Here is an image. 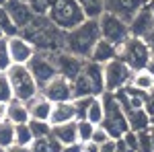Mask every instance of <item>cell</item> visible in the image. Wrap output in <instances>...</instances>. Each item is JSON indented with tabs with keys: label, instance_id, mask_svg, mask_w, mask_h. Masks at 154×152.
<instances>
[{
	"label": "cell",
	"instance_id": "1",
	"mask_svg": "<svg viewBox=\"0 0 154 152\" xmlns=\"http://www.w3.org/2000/svg\"><path fill=\"white\" fill-rule=\"evenodd\" d=\"M25 39H29L37 51L43 54H58L64 49V35L66 31L58 29L48 17H35L33 23L21 31Z\"/></svg>",
	"mask_w": 154,
	"mask_h": 152
},
{
	"label": "cell",
	"instance_id": "2",
	"mask_svg": "<svg viewBox=\"0 0 154 152\" xmlns=\"http://www.w3.org/2000/svg\"><path fill=\"white\" fill-rule=\"evenodd\" d=\"M99 39H101L99 21L86 19L78 27L66 31V35H64V51H68V54H72V56H76L80 60H88L91 51H93V47L97 45Z\"/></svg>",
	"mask_w": 154,
	"mask_h": 152
},
{
	"label": "cell",
	"instance_id": "3",
	"mask_svg": "<svg viewBox=\"0 0 154 152\" xmlns=\"http://www.w3.org/2000/svg\"><path fill=\"white\" fill-rule=\"evenodd\" d=\"M48 19L62 31H70L86 21L82 8L78 6L76 0H51Z\"/></svg>",
	"mask_w": 154,
	"mask_h": 152
},
{
	"label": "cell",
	"instance_id": "4",
	"mask_svg": "<svg viewBox=\"0 0 154 152\" xmlns=\"http://www.w3.org/2000/svg\"><path fill=\"white\" fill-rule=\"evenodd\" d=\"M101 99H103V107H105V117H103L101 126L107 129V134L113 140H119L125 132H130L125 111H123V107L119 105V101L115 99L113 93H103Z\"/></svg>",
	"mask_w": 154,
	"mask_h": 152
},
{
	"label": "cell",
	"instance_id": "5",
	"mask_svg": "<svg viewBox=\"0 0 154 152\" xmlns=\"http://www.w3.org/2000/svg\"><path fill=\"white\" fill-rule=\"evenodd\" d=\"M6 78L11 82L12 88V99L19 101H31L35 95H39V86H37L33 74L29 72L27 64H12L6 70Z\"/></svg>",
	"mask_w": 154,
	"mask_h": 152
},
{
	"label": "cell",
	"instance_id": "6",
	"mask_svg": "<svg viewBox=\"0 0 154 152\" xmlns=\"http://www.w3.org/2000/svg\"><path fill=\"white\" fill-rule=\"evenodd\" d=\"M150 56H152V49L146 43V39L130 35L121 45H119V56L117 58H121L131 70L136 72V70H144V68L148 66Z\"/></svg>",
	"mask_w": 154,
	"mask_h": 152
},
{
	"label": "cell",
	"instance_id": "7",
	"mask_svg": "<svg viewBox=\"0 0 154 152\" xmlns=\"http://www.w3.org/2000/svg\"><path fill=\"white\" fill-rule=\"evenodd\" d=\"M103 74H105V93H117L131 82L134 70L121 58H115L103 66Z\"/></svg>",
	"mask_w": 154,
	"mask_h": 152
},
{
	"label": "cell",
	"instance_id": "8",
	"mask_svg": "<svg viewBox=\"0 0 154 152\" xmlns=\"http://www.w3.org/2000/svg\"><path fill=\"white\" fill-rule=\"evenodd\" d=\"M99 31H101V37L111 41L113 45H121L128 37H130V23H125L123 19H119L111 12H103L99 19Z\"/></svg>",
	"mask_w": 154,
	"mask_h": 152
},
{
	"label": "cell",
	"instance_id": "9",
	"mask_svg": "<svg viewBox=\"0 0 154 152\" xmlns=\"http://www.w3.org/2000/svg\"><path fill=\"white\" fill-rule=\"evenodd\" d=\"M29 72L33 74L39 91L48 84L51 78L58 76V70H56V64H54V54H43V51H35V56L29 60L27 64Z\"/></svg>",
	"mask_w": 154,
	"mask_h": 152
},
{
	"label": "cell",
	"instance_id": "10",
	"mask_svg": "<svg viewBox=\"0 0 154 152\" xmlns=\"http://www.w3.org/2000/svg\"><path fill=\"white\" fill-rule=\"evenodd\" d=\"M84 62L86 60H80L76 58V56H72L68 51H58V54H54V64H56V70H58L60 76H64L66 80H74L84 68Z\"/></svg>",
	"mask_w": 154,
	"mask_h": 152
},
{
	"label": "cell",
	"instance_id": "11",
	"mask_svg": "<svg viewBox=\"0 0 154 152\" xmlns=\"http://www.w3.org/2000/svg\"><path fill=\"white\" fill-rule=\"evenodd\" d=\"M45 99H49L51 103H64V101H72L74 93H72V82L66 80L64 76H56L39 91Z\"/></svg>",
	"mask_w": 154,
	"mask_h": 152
},
{
	"label": "cell",
	"instance_id": "12",
	"mask_svg": "<svg viewBox=\"0 0 154 152\" xmlns=\"http://www.w3.org/2000/svg\"><path fill=\"white\" fill-rule=\"evenodd\" d=\"M146 4L148 0H105V12H111L123 19L125 23H130L138 14V11H142Z\"/></svg>",
	"mask_w": 154,
	"mask_h": 152
},
{
	"label": "cell",
	"instance_id": "13",
	"mask_svg": "<svg viewBox=\"0 0 154 152\" xmlns=\"http://www.w3.org/2000/svg\"><path fill=\"white\" fill-rule=\"evenodd\" d=\"M4 8L8 12V17L12 19V23L19 27V31H23L25 27H29L33 23V19H35V12L31 11V6L27 2H23V0H8L4 4Z\"/></svg>",
	"mask_w": 154,
	"mask_h": 152
},
{
	"label": "cell",
	"instance_id": "14",
	"mask_svg": "<svg viewBox=\"0 0 154 152\" xmlns=\"http://www.w3.org/2000/svg\"><path fill=\"white\" fill-rule=\"evenodd\" d=\"M8 51H11L12 64H29V60L35 56L37 49L23 35H14L8 39Z\"/></svg>",
	"mask_w": 154,
	"mask_h": 152
},
{
	"label": "cell",
	"instance_id": "15",
	"mask_svg": "<svg viewBox=\"0 0 154 152\" xmlns=\"http://www.w3.org/2000/svg\"><path fill=\"white\" fill-rule=\"evenodd\" d=\"M152 29H154V14L150 11V6L146 4L142 11H138V14L130 21V35L144 39Z\"/></svg>",
	"mask_w": 154,
	"mask_h": 152
},
{
	"label": "cell",
	"instance_id": "16",
	"mask_svg": "<svg viewBox=\"0 0 154 152\" xmlns=\"http://www.w3.org/2000/svg\"><path fill=\"white\" fill-rule=\"evenodd\" d=\"M82 74L86 76V80L91 82L95 97H101V95L105 93V74H103V66L101 64L86 60L84 62V68H82Z\"/></svg>",
	"mask_w": 154,
	"mask_h": 152
},
{
	"label": "cell",
	"instance_id": "17",
	"mask_svg": "<svg viewBox=\"0 0 154 152\" xmlns=\"http://www.w3.org/2000/svg\"><path fill=\"white\" fill-rule=\"evenodd\" d=\"M119 56V47L113 45L111 41H107V39H99L97 41V45L93 47V51H91V62H97V64H101V66H105L107 62H111V60H115Z\"/></svg>",
	"mask_w": 154,
	"mask_h": 152
},
{
	"label": "cell",
	"instance_id": "18",
	"mask_svg": "<svg viewBox=\"0 0 154 152\" xmlns=\"http://www.w3.org/2000/svg\"><path fill=\"white\" fill-rule=\"evenodd\" d=\"M68 121H76V107L72 101H64V103H54L51 107V115H49V123L51 126H62Z\"/></svg>",
	"mask_w": 154,
	"mask_h": 152
},
{
	"label": "cell",
	"instance_id": "19",
	"mask_svg": "<svg viewBox=\"0 0 154 152\" xmlns=\"http://www.w3.org/2000/svg\"><path fill=\"white\" fill-rule=\"evenodd\" d=\"M27 107H29L31 119L49 121V115H51V107H54V103H51L49 99H45L43 95L39 93V95H35L31 101H27Z\"/></svg>",
	"mask_w": 154,
	"mask_h": 152
},
{
	"label": "cell",
	"instance_id": "20",
	"mask_svg": "<svg viewBox=\"0 0 154 152\" xmlns=\"http://www.w3.org/2000/svg\"><path fill=\"white\" fill-rule=\"evenodd\" d=\"M125 117H128V126L131 132L140 134V132L150 129V115L146 109H130L125 111Z\"/></svg>",
	"mask_w": 154,
	"mask_h": 152
},
{
	"label": "cell",
	"instance_id": "21",
	"mask_svg": "<svg viewBox=\"0 0 154 152\" xmlns=\"http://www.w3.org/2000/svg\"><path fill=\"white\" fill-rule=\"evenodd\" d=\"M29 119H31V113H29V107L25 101H19V99L8 101V121L12 126L29 123Z\"/></svg>",
	"mask_w": 154,
	"mask_h": 152
},
{
	"label": "cell",
	"instance_id": "22",
	"mask_svg": "<svg viewBox=\"0 0 154 152\" xmlns=\"http://www.w3.org/2000/svg\"><path fill=\"white\" fill-rule=\"evenodd\" d=\"M51 136L60 140L64 146L66 144H74L78 142V129H76V121H68L62 126H51Z\"/></svg>",
	"mask_w": 154,
	"mask_h": 152
},
{
	"label": "cell",
	"instance_id": "23",
	"mask_svg": "<svg viewBox=\"0 0 154 152\" xmlns=\"http://www.w3.org/2000/svg\"><path fill=\"white\" fill-rule=\"evenodd\" d=\"M134 88H138V91H142V93H150V91H154V74H150V72L146 70H136L134 72V76H131V82H130Z\"/></svg>",
	"mask_w": 154,
	"mask_h": 152
},
{
	"label": "cell",
	"instance_id": "24",
	"mask_svg": "<svg viewBox=\"0 0 154 152\" xmlns=\"http://www.w3.org/2000/svg\"><path fill=\"white\" fill-rule=\"evenodd\" d=\"M86 19H99L105 12V0H76Z\"/></svg>",
	"mask_w": 154,
	"mask_h": 152
},
{
	"label": "cell",
	"instance_id": "25",
	"mask_svg": "<svg viewBox=\"0 0 154 152\" xmlns=\"http://www.w3.org/2000/svg\"><path fill=\"white\" fill-rule=\"evenodd\" d=\"M103 117H105V107H103V99L101 97H95L93 99V103L88 107V111H86V121H91L93 126H101L103 123Z\"/></svg>",
	"mask_w": 154,
	"mask_h": 152
},
{
	"label": "cell",
	"instance_id": "26",
	"mask_svg": "<svg viewBox=\"0 0 154 152\" xmlns=\"http://www.w3.org/2000/svg\"><path fill=\"white\" fill-rule=\"evenodd\" d=\"M14 35H21L19 27L12 23V19L8 17V12L4 6H0V37H14Z\"/></svg>",
	"mask_w": 154,
	"mask_h": 152
},
{
	"label": "cell",
	"instance_id": "27",
	"mask_svg": "<svg viewBox=\"0 0 154 152\" xmlns=\"http://www.w3.org/2000/svg\"><path fill=\"white\" fill-rule=\"evenodd\" d=\"M14 144V126L11 121H0V148H11Z\"/></svg>",
	"mask_w": 154,
	"mask_h": 152
},
{
	"label": "cell",
	"instance_id": "28",
	"mask_svg": "<svg viewBox=\"0 0 154 152\" xmlns=\"http://www.w3.org/2000/svg\"><path fill=\"white\" fill-rule=\"evenodd\" d=\"M33 140H35V138H33V134H31L29 123H19V126H14V144H19V146H31Z\"/></svg>",
	"mask_w": 154,
	"mask_h": 152
},
{
	"label": "cell",
	"instance_id": "29",
	"mask_svg": "<svg viewBox=\"0 0 154 152\" xmlns=\"http://www.w3.org/2000/svg\"><path fill=\"white\" fill-rule=\"evenodd\" d=\"M29 128L33 138H49L51 136V123L49 121H39V119H29Z\"/></svg>",
	"mask_w": 154,
	"mask_h": 152
},
{
	"label": "cell",
	"instance_id": "30",
	"mask_svg": "<svg viewBox=\"0 0 154 152\" xmlns=\"http://www.w3.org/2000/svg\"><path fill=\"white\" fill-rule=\"evenodd\" d=\"M12 66L11 51H8V37H0V74L8 70Z\"/></svg>",
	"mask_w": 154,
	"mask_h": 152
},
{
	"label": "cell",
	"instance_id": "31",
	"mask_svg": "<svg viewBox=\"0 0 154 152\" xmlns=\"http://www.w3.org/2000/svg\"><path fill=\"white\" fill-rule=\"evenodd\" d=\"M97 126H93L91 121H86V119H78L76 121V129H78V142L82 144V142H88L93 138V132H95Z\"/></svg>",
	"mask_w": 154,
	"mask_h": 152
},
{
	"label": "cell",
	"instance_id": "32",
	"mask_svg": "<svg viewBox=\"0 0 154 152\" xmlns=\"http://www.w3.org/2000/svg\"><path fill=\"white\" fill-rule=\"evenodd\" d=\"M93 99L95 97H76V99H72V103L76 107V121L86 117V111H88V107L93 103Z\"/></svg>",
	"mask_w": 154,
	"mask_h": 152
},
{
	"label": "cell",
	"instance_id": "33",
	"mask_svg": "<svg viewBox=\"0 0 154 152\" xmlns=\"http://www.w3.org/2000/svg\"><path fill=\"white\" fill-rule=\"evenodd\" d=\"M27 4L31 6V11L35 12V17H48L51 0H27Z\"/></svg>",
	"mask_w": 154,
	"mask_h": 152
},
{
	"label": "cell",
	"instance_id": "34",
	"mask_svg": "<svg viewBox=\"0 0 154 152\" xmlns=\"http://www.w3.org/2000/svg\"><path fill=\"white\" fill-rule=\"evenodd\" d=\"M8 101H12V88L6 78V72H4V74H0V103H8Z\"/></svg>",
	"mask_w": 154,
	"mask_h": 152
},
{
	"label": "cell",
	"instance_id": "35",
	"mask_svg": "<svg viewBox=\"0 0 154 152\" xmlns=\"http://www.w3.org/2000/svg\"><path fill=\"white\" fill-rule=\"evenodd\" d=\"M31 152H51V146H49V138H37V140L31 142Z\"/></svg>",
	"mask_w": 154,
	"mask_h": 152
},
{
	"label": "cell",
	"instance_id": "36",
	"mask_svg": "<svg viewBox=\"0 0 154 152\" xmlns=\"http://www.w3.org/2000/svg\"><path fill=\"white\" fill-rule=\"evenodd\" d=\"M109 138H111V136L107 134V129L103 128V126H97V128H95V132H93V138H91V140H93V142H97V144L101 146V144H103V142H107Z\"/></svg>",
	"mask_w": 154,
	"mask_h": 152
},
{
	"label": "cell",
	"instance_id": "37",
	"mask_svg": "<svg viewBox=\"0 0 154 152\" xmlns=\"http://www.w3.org/2000/svg\"><path fill=\"white\" fill-rule=\"evenodd\" d=\"M121 140L125 142V146H128V148H131V150H138V134H136V132H125V134H123V136H121Z\"/></svg>",
	"mask_w": 154,
	"mask_h": 152
},
{
	"label": "cell",
	"instance_id": "38",
	"mask_svg": "<svg viewBox=\"0 0 154 152\" xmlns=\"http://www.w3.org/2000/svg\"><path fill=\"white\" fill-rule=\"evenodd\" d=\"M101 152H117V140L109 138L107 142H103L101 144Z\"/></svg>",
	"mask_w": 154,
	"mask_h": 152
},
{
	"label": "cell",
	"instance_id": "39",
	"mask_svg": "<svg viewBox=\"0 0 154 152\" xmlns=\"http://www.w3.org/2000/svg\"><path fill=\"white\" fill-rule=\"evenodd\" d=\"M144 109L148 111V115L154 117V91H150L148 93V97H146V105H144Z\"/></svg>",
	"mask_w": 154,
	"mask_h": 152
},
{
	"label": "cell",
	"instance_id": "40",
	"mask_svg": "<svg viewBox=\"0 0 154 152\" xmlns=\"http://www.w3.org/2000/svg\"><path fill=\"white\" fill-rule=\"evenodd\" d=\"M82 152H101V146L97 142L88 140V142H82Z\"/></svg>",
	"mask_w": 154,
	"mask_h": 152
},
{
	"label": "cell",
	"instance_id": "41",
	"mask_svg": "<svg viewBox=\"0 0 154 152\" xmlns=\"http://www.w3.org/2000/svg\"><path fill=\"white\" fill-rule=\"evenodd\" d=\"M62 152H82V144L80 142H74V144H66Z\"/></svg>",
	"mask_w": 154,
	"mask_h": 152
},
{
	"label": "cell",
	"instance_id": "42",
	"mask_svg": "<svg viewBox=\"0 0 154 152\" xmlns=\"http://www.w3.org/2000/svg\"><path fill=\"white\" fill-rule=\"evenodd\" d=\"M49 146H51V152H62V148H64V144L56 140L54 136H49Z\"/></svg>",
	"mask_w": 154,
	"mask_h": 152
},
{
	"label": "cell",
	"instance_id": "43",
	"mask_svg": "<svg viewBox=\"0 0 154 152\" xmlns=\"http://www.w3.org/2000/svg\"><path fill=\"white\" fill-rule=\"evenodd\" d=\"M8 119V103H0V121Z\"/></svg>",
	"mask_w": 154,
	"mask_h": 152
},
{
	"label": "cell",
	"instance_id": "44",
	"mask_svg": "<svg viewBox=\"0 0 154 152\" xmlns=\"http://www.w3.org/2000/svg\"><path fill=\"white\" fill-rule=\"evenodd\" d=\"M6 152H31V148H29V146H19V144H12Z\"/></svg>",
	"mask_w": 154,
	"mask_h": 152
},
{
	"label": "cell",
	"instance_id": "45",
	"mask_svg": "<svg viewBox=\"0 0 154 152\" xmlns=\"http://www.w3.org/2000/svg\"><path fill=\"white\" fill-rule=\"evenodd\" d=\"M146 70L150 72V74H154V51H152V56H150V60H148V66H146Z\"/></svg>",
	"mask_w": 154,
	"mask_h": 152
},
{
	"label": "cell",
	"instance_id": "46",
	"mask_svg": "<svg viewBox=\"0 0 154 152\" xmlns=\"http://www.w3.org/2000/svg\"><path fill=\"white\" fill-rule=\"evenodd\" d=\"M148 134H150V144H152V150H154V128L148 129Z\"/></svg>",
	"mask_w": 154,
	"mask_h": 152
},
{
	"label": "cell",
	"instance_id": "47",
	"mask_svg": "<svg viewBox=\"0 0 154 152\" xmlns=\"http://www.w3.org/2000/svg\"><path fill=\"white\" fill-rule=\"evenodd\" d=\"M148 6H150V11H152V14H154V0H148Z\"/></svg>",
	"mask_w": 154,
	"mask_h": 152
},
{
	"label": "cell",
	"instance_id": "48",
	"mask_svg": "<svg viewBox=\"0 0 154 152\" xmlns=\"http://www.w3.org/2000/svg\"><path fill=\"white\" fill-rule=\"evenodd\" d=\"M119 152H138V150H131V148H123V150H119Z\"/></svg>",
	"mask_w": 154,
	"mask_h": 152
},
{
	"label": "cell",
	"instance_id": "49",
	"mask_svg": "<svg viewBox=\"0 0 154 152\" xmlns=\"http://www.w3.org/2000/svg\"><path fill=\"white\" fill-rule=\"evenodd\" d=\"M150 128H154V117H150Z\"/></svg>",
	"mask_w": 154,
	"mask_h": 152
},
{
	"label": "cell",
	"instance_id": "50",
	"mask_svg": "<svg viewBox=\"0 0 154 152\" xmlns=\"http://www.w3.org/2000/svg\"><path fill=\"white\" fill-rule=\"evenodd\" d=\"M6 2H8V0H0V6H4V4H6Z\"/></svg>",
	"mask_w": 154,
	"mask_h": 152
},
{
	"label": "cell",
	"instance_id": "51",
	"mask_svg": "<svg viewBox=\"0 0 154 152\" xmlns=\"http://www.w3.org/2000/svg\"><path fill=\"white\" fill-rule=\"evenodd\" d=\"M0 152H6V148H0Z\"/></svg>",
	"mask_w": 154,
	"mask_h": 152
},
{
	"label": "cell",
	"instance_id": "52",
	"mask_svg": "<svg viewBox=\"0 0 154 152\" xmlns=\"http://www.w3.org/2000/svg\"><path fill=\"white\" fill-rule=\"evenodd\" d=\"M23 2H27V0H23Z\"/></svg>",
	"mask_w": 154,
	"mask_h": 152
}]
</instances>
